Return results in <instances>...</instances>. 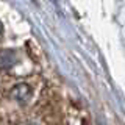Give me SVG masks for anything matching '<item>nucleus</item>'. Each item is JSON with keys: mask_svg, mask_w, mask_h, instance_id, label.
Listing matches in <instances>:
<instances>
[{"mask_svg": "<svg viewBox=\"0 0 125 125\" xmlns=\"http://www.w3.org/2000/svg\"><path fill=\"white\" fill-rule=\"evenodd\" d=\"M2 31H3V27H2V22H0V34H2Z\"/></svg>", "mask_w": 125, "mask_h": 125, "instance_id": "nucleus-3", "label": "nucleus"}, {"mask_svg": "<svg viewBox=\"0 0 125 125\" xmlns=\"http://www.w3.org/2000/svg\"><path fill=\"white\" fill-rule=\"evenodd\" d=\"M11 99H14L17 103L25 105L31 99V88L25 83H19L11 89Z\"/></svg>", "mask_w": 125, "mask_h": 125, "instance_id": "nucleus-1", "label": "nucleus"}, {"mask_svg": "<svg viewBox=\"0 0 125 125\" xmlns=\"http://www.w3.org/2000/svg\"><path fill=\"white\" fill-rule=\"evenodd\" d=\"M17 61V56L13 50H0V69H10Z\"/></svg>", "mask_w": 125, "mask_h": 125, "instance_id": "nucleus-2", "label": "nucleus"}]
</instances>
